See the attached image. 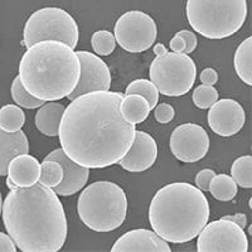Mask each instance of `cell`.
<instances>
[{"label":"cell","instance_id":"f35d334b","mask_svg":"<svg viewBox=\"0 0 252 252\" xmlns=\"http://www.w3.org/2000/svg\"><path fill=\"white\" fill-rule=\"evenodd\" d=\"M1 209H3V197H1V192H0V217H1Z\"/></svg>","mask_w":252,"mask_h":252},{"label":"cell","instance_id":"7c38bea8","mask_svg":"<svg viewBox=\"0 0 252 252\" xmlns=\"http://www.w3.org/2000/svg\"><path fill=\"white\" fill-rule=\"evenodd\" d=\"M76 55L80 60V80L67 98L72 101L87 92L109 91L111 86V73L106 63L91 52L77 51Z\"/></svg>","mask_w":252,"mask_h":252},{"label":"cell","instance_id":"9a60e30c","mask_svg":"<svg viewBox=\"0 0 252 252\" xmlns=\"http://www.w3.org/2000/svg\"><path fill=\"white\" fill-rule=\"evenodd\" d=\"M158 158V145L145 131H135L130 149L118 161L123 169L131 173H141L152 168Z\"/></svg>","mask_w":252,"mask_h":252},{"label":"cell","instance_id":"e0dca14e","mask_svg":"<svg viewBox=\"0 0 252 252\" xmlns=\"http://www.w3.org/2000/svg\"><path fill=\"white\" fill-rule=\"evenodd\" d=\"M40 175V163L28 153L18 154L8 166V177L17 187H31L35 184Z\"/></svg>","mask_w":252,"mask_h":252},{"label":"cell","instance_id":"8d00e7d4","mask_svg":"<svg viewBox=\"0 0 252 252\" xmlns=\"http://www.w3.org/2000/svg\"><path fill=\"white\" fill-rule=\"evenodd\" d=\"M153 51H154V53L157 56H163L168 52V49L165 48V46L163 43H157L153 44Z\"/></svg>","mask_w":252,"mask_h":252},{"label":"cell","instance_id":"836d02e7","mask_svg":"<svg viewBox=\"0 0 252 252\" xmlns=\"http://www.w3.org/2000/svg\"><path fill=\"white\" fill-rule=\"evenodd\" d=\"M199 78H201L203 85H211V86H213L218 81V73L213 68H206L201 72Z\"/></svg>","mask_w":252,"mask_h":252},{"label":"cell","instance_id":"484cf974","mask_svg":"<svg viewBox=\"0 0 252 252\" xmlns=\"http://www.w3.org/2000/svg\"><path fill=\"white\" fill-rule=\"evenodd\" d=\"M12 98L18 106L24 107V109H38L44 103V101L39 100V98L33 97L28 91L23 87L22 82H20L19 76L14 78L12 83Z\"/></svg>","mask_w":252,"mask_h":252},{"label":"cell","instance_id":"277c9868","mask_svg":"<svg viewBox=\"0 0 252 252\" xmlns=\"http://www.w3.org/2000/svg\"><path fill=\"white\" fill-rule=\"evenodd\" d=\"M208 218L207 197L193 184L184 182L166 184L150 202V226L166 242L186 244L194 240Z\"/></svg>","mask_w":252,"mask_h":252},{"label":"cell","instance_id":"d6986e66","mask_svg":"<svg viewBox=\"0 0 252 252\" xmlns=\"http://www.w3.org/2000/svg\"><path fill=\"white\" fill-rule=\"evenodd\" d=\"M66 106H63L56 101H49L43 103L35 115V126L46 136H58L60 123Z\"/></svg>","mask_w":252,"mask_h":252},{"label":"cell","instance_id":"4dcf8cb0","mask_svg":"<svg viewBox=\"0 0 252 252\" xmlns=\"http://www.w3.org/2000/svg\"><path fill=\"white\" fill-rule=\"evenodd\" d=\"M177 35L183 38L184 43H186V48H184L183 53L186 55H190L198 46V40H197V35L193 33V32L188 31V29H182L177 33Z\"/></svg>","mask_w":252,"mask_h":252},{"label":"cell","instance_id":"e575fe53","mask_svg":"<svg viewBox=\"0 0 252 252\" xmlns=\"http://www.w3.org/2000/svg\"><path fill=\"white\" fill-rule=\"evenodd\" d=\"M222 218H224V220H232V222H235L236 224H238L241 228H245L247 224V217L245 213H236V215H232V216H223Z\"/></svg>","mask_w":252,"mask_h":252},{"label":"cell","instance_id":"3957f363","mask_svg":"<svg viewBox=\"0 0 252 252\" xmlns=\"http://www.w3.org/2000/svg\"><path fill=\"white\" fill-rule=\"evenodd\" d=\"M80 73L75 49L57 40H43L28 47L19 63L23 87L44 102L67 97L75 90Z\"/></svg>","mask_w":252,"mask_h":252},{"label":"cell","instance_id":"cb8c5ba5","mask_svg":"<svg viewBox=\"0 0 252 252\" xmlns=\"http://www.w3.org/2000/svg\"><path fill=\"white\" fill-rule=\"evenodd\" d=\"M231 177L242 188L252 187V157L242 155L233 161L231 166Z\"/></svg>","mask_w":252,"mask_h":252},{"label":"cell","instance_id":"8992f818","mask_svg":"<svg viewBox=\"0 0 252 252\" xmlns=\"http://www.w3.org/2000/svg\"><path fill=\"white\" fill-rule=\"evenodd\" d=\"M189 24L207 39H224L237 33L247 17L246 0H187Z\"/></svg>","mask_w":252,"mask_h":252},{"label":"cell","instance_id":"f1b7e54d","mask_svg":"<svg viewBox=\"0 0 252 252\" xmlns=\"http://www.w3.org/2000/svg\"><path fill=\"white\" fill-rule=\"evenodd\" d=\"M193 102L198 109H209L218 100V91L211 85L197 86L193 91Z\"/></svg>","mask_w":252,"mask_h":252},{"label":"cell","instance_id":"2e32d148","mask_svg":"<svg viewBox=\"0 0 252 252\" xmlns=\"http://www.w3.org/2000/svg\"><path fill=\"white\" fill-rule=\"evenodd\" d=\"M112 252H170L165 240L154 231L132 229L121 236L111 247Z\"/></svg>","mask_w":252,"mask_h":252},{"label":"cell","instance_id":"f546056e","mask_svg":"<svg viewBox=\"0 0 252 252\" xmlns=\"http://www.w3.org/2000/svg\"><path fill=\"white\" fill-rule=\"evenodd\" d=\"M174 109L169 103H160L154 107V118L158 123L168 124L174 119Z\"/></svg>","mask_w":252,"mask_h":252},{"label":"cell","instance_id":"44dd1931","mask_svg":"<svg viewBox=\"0 0 252 252\" xmlns=\"http://www.w3.org/2000/svg\"><path fill=\"white\" fill-rule=\"evenodd\" d=\"M235 71L246 85H252V37L245 39L235 53Z\"/></svg>","mask_w":252,"mask_h":252},{"label":"cell","instance_id":"9c48e42d","mask_svg":"<svg viewBox=\"0 0 252 252\" xmlns=\"http://www.w3.org/2000/svg\"><path fill=\"white\" fill-rule=\"evenodd\" d=\"M114 37L119 46L131 53L149 49L158 37V28L154 19L140 10L126 12L116 20Z\"/></svg>","mask_w":252,"mask_h":252},{"label":"cell","instance_id":"ffe728a7","mask_svg":"<svg viewBox=\"0 0 252 252\" xmlns=\"http://www.w3.org/2000/svg\"><path fill=\"white\" fill-rule=\"evenodd\" d=\"M150 106L148 101L136 94H125L121 101V114L126 121L132 124H140L149 116Z\"/></svg>","mask_w":252,"mask_h":252},{"label":"cell","instance_id":"ba28073f","mask_svg":"<svg viewBox=\"0 0 252 252\" xmlns=\"http://www.w3.org/2000/svg\"><path fill=\"white\" fill-rule=\"evenodd\" d=\"M150 81L168 97H179L192 90L197 78L194 61L182 52H166L150 64Z\"/></svg>","mask_w":252,"mask_h":252},{"label":"cell","instance_id":"7402d4cb","mask_svg":"<svg viewBox=\"0 0 252 252\" xmlns=\"http://www.w3.org/2000/svg\"><path fill=\"white\" fill-rule=\"evenodd\" d=\"M208 192L217 201L229 202L237 195V183L231 175L216 174L209 183Z\"/></svg>","mask_w":252,"mask_h":252},{"label":"cell","instance_id":"1f68e13d","mask_svg":"<svg viewBox=\"0 0 252 252\" xmlns=\"http://www.w3.org/2000/svg\"><path fill=\"white\" fill-rule=\"evenodd\" d=\"M216 173L212 169H203L195 175V187L199 188L202 192H208V187L212 178L215 177Z\"/></svg>","mask_w":252,"mask_h":252},{"label":"cell","instance_id":"8fae6325","mask_svg":"<svg viewBox=\"0 0 252 252\" xmlns=\"http://www.w3.org/2000/svg\"><path fill=\"white\" fill-rule=\"evenodd\" d=\"M170 150L178 160L195 163L203 159L208 153L209 136L198 124H182L172 132Z\"/></svg>","mask_w":252,"mask_h":252},{"label":"cell","instance_id":"603a6c76","mask_svg":"<svg viewBox=\"0 0 252 252\" xmlns=\"http://www.w3.org/2000/svg\"><path fill=\"white\" fill-rule=\"evenodd\" d=\"M26 123L23 110L15 105H5L0 109V129L6 132H15L22 130Z\"/></svg>","mask_w":252,"mask_h":252},{"label":"cell","instance_id":"4fadbf2b","mask_svg":"<svg viewBox=\"0 0 252 252\" xmlns=\"http://www.w3.org/2000/svg\"><path fill=\"white\" fill-rule=\"evenodd\" d=\"M245 110L240 103L231 98L216 101L212 106L209 107L208 112V125L215 134L229 138L244 127Z\"/></svg>","mask_w":252,"mask_h":252},{"label":"cell","instance_id":"83f0119b","mask_svg":"<svg viewBox=\"0 0 252 252\" xmlns=\"http://www.w3.org/2000/svg\"><path fill=\"white\" fill-rule=\"evenodd\" d=\"M92 49L98 56H109L114 52L116 40L114 34L109 31H97L94 32L91 37Z\"/></svg>","mask_w":252,"mask_h":252},{"label":"cell","instance_id":"ac0fdd59","mask_svg":"<svg viewBox=\"0 0 252 252\" xmlns=\"http://www.w3.org/2000/svg\"><path fill=\"white\" fill-rule=\"evenodd\" d=\"M29 152L27 135L22 130L6 132L0 129V177L8 174L9 163L18 154Z\"/></svg>","mask_w":252,"mask_h":252},{"label":"cell","instance_id":"74e56055","mask_svg":"<svg viewBox=\"0 0 252 252\" xmlns=\"http://www.w3.org/2000/svg\"><path fill=\"white\" fill-rule=\"evenodd\" d=\"M6 186L9 187V189H10V190H12V189H15L17 188V186H15L14 184V182L12 181V179H10V178H6Z\"/></svg>","mask_w":252,"mask_h":252},{"label":"cell","instance_id":"d4e9b609","mask_svg":"<svg viewBox=\"0 0 252 252\" xmlns=\"http://www.w3.org/2000/svg\"><path fill=\"white\" fill-rule=\"evenodd\" d=\"M140 94L148 101L150 109H154L159 102V90L157 89L154 83L145 78H139L130 83L129 86L126 87L125 94Z\"/></svg>","mask_w":252,"mask_h":252},{"label":"cell","instance_id":"5b68a950","mask_svg":"<svg viewBox=\"0 0 252 252\" xmlns=\"http://www.w3.org/2000/svg\"><path fill=\"white\" fill-rule=\"evenodd\" d=\"M77 212L83 224L94 232L118 229L127 215V198L119 184L98 181L83 189Z\"/></svg>","mask_w":252,"mask_h":252},{"label":"cell","instance_id":"6da1fadb","mask_svg":"<svg viewBox=\"0 0 252 252\" xmlns=\"http://www.w3.org/2000/svg\"><path fill=\"white\" fill-rule=\"evenodd\" d=\"M121 92L94 91L72 100L60 123L61 149L89 169L118 164L130 149L135 124L121 114Z\"/></svg>","mask_w":252,"mask_h":252},{"label":"cell","instance_id":"30bf717a","mask_svg":"<svg viewBox=\"0 0 252 252\" xmlns=\"http://www.w3.org/2000/svg\"><path fill=\"white\" fill-rule=\"evenodd\" d=\"M198 252H247L249 240L244 228L224 218L203 227L197 241Z\"/></svg>","mask_w":252,"mask_h":252},{"label":"cell","instance_id":"5bb4252c","mask_svg":"<svg viewBox=\"0 0 252 252\" xmlns=\"http://www.w3.org/2000/svg\"><path fill=\"white\" fill-rule=\"evenodd\" d=\"M44 160H55L62 166L63 179L58 186L53 187V190L61 197H69L80 192L86 186L90 177V169L81 166L69 159L68 155L62 149H56L49 153Z\"/></svg>","mask_w":252,"mask_h":252},{"label":"cell","instance_id":"7a4b0ae2","mask_svg":"<svg viewBox=\"0 0 252 252\" xmlns=\"http://www.w3.org/2000/svg\"><path fill=\"white\" fill-rule=\"evenodd\" d=\"M1 215L6 232L20 251L57 252L66 244V212L51 187L37 182L12 189Z\"/></svg>","mask_w":252,"mask_h":252},{"label":"cell","instance_id":"d6a6232c","mask_svg":"<svg viewBox=\"0 0 252 252\" xmlns=\"http://www.w3.org/2000/svg\"><path fill=\"white\" fill-rule=\"evenodd\" d=\"M17 251V245L12 237L5 233L0 232V252H15Z\"/></svg>","mask_w":252,"mask_h":252},{"label":"cell","instance_id":"d590c367","mask_svg":"<svg viewBox=\"0 0 252 252\" xmlns=\"http://www.w3.org/2000/svg\"><path fill=\"white\" fill-rule=\"evenodd\" d=\"M170 48H172L173 52H182L183 53L184 48H186V43H184L183 38L179 37V35L175 34L174 38L170 40Z\"/></svg>","mask_w":252,"mask_h":252},{"label":"cell","instance_id":"4316f807","mask_svg":"<svg viewBox=\"0 0 252 252\" xmlns=\"http://www.w3.org/2000/svg\"><path fill=\"white\" fill-rule=\"evenodd\" d=\"M63 179L62 166L55 160H43L40 164V175L38 182L47 187L58 186Z\"/></svg>","mask_w":252,"mask_h":252},{"label":"cell","instance_id":"52a82bcc","mask_svg":"<svg viewBox=\"0 0 252 252\" xmlns=\"http://www.w3.org/2000/svg\"><path fill=\"white\" fill-rule=\"evenodd\" d=\"M78 38L77 22L61 8L39 9L28 18L23 29V42L27 48L43 40H57L75 49Z\"/></svg>","mask_w":252,"mask_h":252}]
</instances>
